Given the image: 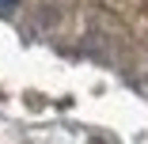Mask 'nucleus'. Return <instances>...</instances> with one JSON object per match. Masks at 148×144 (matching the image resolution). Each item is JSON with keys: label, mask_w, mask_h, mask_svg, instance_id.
Segmentation results:
<instances>
[{"label": "nucleus", "mask_w": 148, "mask_h": 144, "mask_svg": "<svg viewBox=\"0 0 148 144\" xmlns=\"http://www.w3.org/2000/svg\"><path fill=\"white\" fill-rule=\"evenodd\" d=\"M15 4H19V0H0V15H12V12H15Z\"/></svg>", "instance_id": "obj_1"}]
</instances>
